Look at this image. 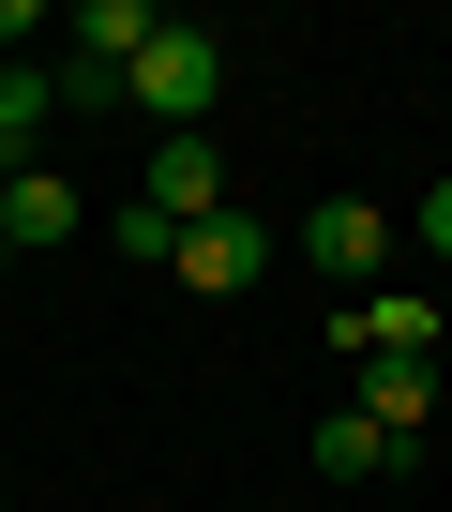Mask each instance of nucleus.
<instances>
[{
    "instance_id": "nucleus-1",
    "label": "nucleus",
    "mask_w": 452,
    "mask_h": 512,
    "mask_svg": "<svg viewBox=\"0 0 452 512\" xmlns=\"http://www.w3.org/2000/svg\"><path fill=\"white\" fill-rule=\"evenodd\" d=\"M211 91H226V46H211L196 16H166V46L121 76V106H151L166 136H211Z\"/></svg>"
},
{
    "instance_id": "nucleus-2",
    "label": "nucleus",
    "mask_w": 452,
    "mask_h": 512,
    "mask_svg": "<svg viewBox=\"0 0 452 512\" xmlns=\"http://www.w3.org/2000/svg\"><path fill=\"white\" fill-rule=\"evenodd\" d=\"M257 272H272V226H257L242 196H226L211 226H181V287H196V302H242Z\"/></svg>"
},
{
    "instance_id": "nucleus-3",
    "label": "nucleus",
    "mask_w": 452,
    "mask_h": 512,
    "mask_svg": "<svg viewBox=\"0 0 452 512\" xmlns=\"http://www.w3.org/2000/svg\"><path fill=\"white\" fill-rule=\"evenodd\" d=\"M302 256H317L332 287H377V272H392V211H377V196H317V211H302Z\"/></svg>"
},
{
    "instance_id": "nucleus-4",
    "label": "nucleus",
    "mask_w": 452,
    "mask_h": 512,
    "mask_svg": "<svg viewBox=\"0 0 452 512\" xmlns=\"http://www.w3.org/2000/svg\"><path fill=\"white\" fill-rule=\"evenodd\" d=\"M76 241V181L61 166H0V256H61Z\"/></svg>"
},
{
    "instance_id": "nucleus-5",
    "label": "nucleus",
    "mask_w": 452,
    "mask_h": 512,
    "mask_svg": "<svg viewBox=\"0 0 452 512\" xmlns=\"http://www.w3.org/2000/svg\"><path fill=\"white\" fill-rule=\"evenodd\" d=\"M136 196H151L166 226H211V211H226V166H211V136H151V166H136Z\"/></svg>"
},
{
    "instance_id": "nucleus-6",
    "label": "nucleus",
    "mask_w": 452,
    "mask_h": 512,
    "mask_svg": "<svg viewBox=\"0 0 452 512\" xmlns=\"http://www.w3.org/2000/svg\"><path fill=\"white\" fill-rule=\"evenodd\" d=\"M347 407H362L377 437H407V452H422V422H437V362H362V392H347Z\"/></svg>"
},
{
    "instance_id": "nucleus-7",
    "label": "nucleus",
    "mask_w": 452,
    "mask_h": 512,
    "mask_svg": "<svg viewBox=\"0 0 452 512\" xmlns=\"http://www.w3.org/2000/svg\"><path fill=\"white\" fill-rule=\"evenodd\" d=\"M407 467V437H377L362 407H317V482H392Z\"/></svg>"
},
{
    "instance_id": "nucleus-8",
    "label": "nucleus",
    "mask_w": 452,
    "mask_h": 512,
    "mask_svg": "<svg viewBox=\"0 0 452 512\" xmlns=\"http://www.w3.org/2000/svg\"><path fill=\"white\" fill-rule=\"evenodd\" d=\"M46 121H61V76L46 61H0V151H31Z\"/></svg>"
},
{
    "instance_id": "nucleus-9",
    "label": "nucleus",
    "mask_w": 452,
    "mask_h": 512,
    "mask_svg": "<svg viewBox=\"0 0 452 512\" xmlns=\"http://www.w3.org/2000/svg\"><path fill=\"white\" fill-rule=\"evenodd\" d=\"M106 241H121V256H151V272H181V226H166L151 196H121V211H106Z\"/></svg>"
},
{
    "instance_id": "nucleus-10",
    "label": "nucleus",
    "mask_w": 452,
    "mask_h": 512,
    "mask_svg": "<svg viewBox=\"0 0 452 512\" xmlns=\"http://www.w3.org/2000/svg\"><path fill=\"white\" fill-rule=\"evenodd\" d=\"M407 226H422V256H437V272H452V181H437V196H422Z\"/></svg>"
}]
</instances>
